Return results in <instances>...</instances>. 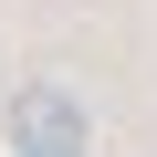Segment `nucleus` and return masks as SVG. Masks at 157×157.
I'll list each match as a JSON object with an SVG mask.
<instances>
[{"label": "nucleus", "mask_w": 157, "mask_h": 157, "mask_svg": "<svg viewBox=\"0 0 157 157\" xmlns=\"http://www.w3.org/2000/svg\"><path fill=\"white\" fill-rule=\"evenodd\" d=\"M11 147L21 157H94V115L73 105L63 84H21L11 94Z\"/></svg>", "instance_id": "f257e3e1"}]
</instances>
